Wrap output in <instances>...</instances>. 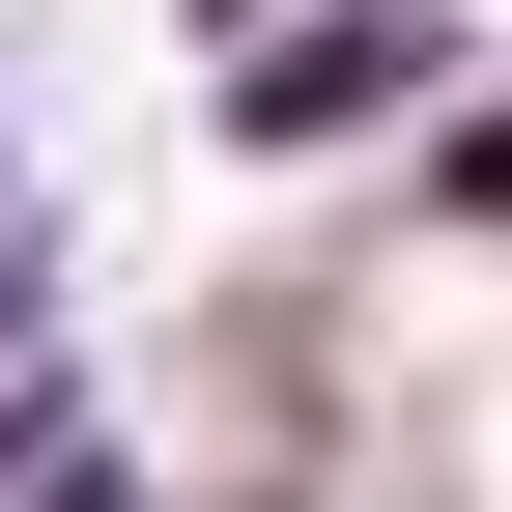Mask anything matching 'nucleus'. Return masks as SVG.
<instances>
[{"instance_id": "obj_1", "label": "nucleus", "mask_w": 512, "mask_h": 512, "mask_svg": "<svg viewBox=\"0 0 512 512\" xmlns=\"http://www.w3.org/2000/svg\"><path fill=\"white\" fill-rule=\"evenodd\" d=\"M484 86V0H285V29L200 57V143L228 171H342V143H427Z\"/></svg>"}, {"instance_id": "obj_2", "label": "nucleus", "mask_w": 512, "mask_h": 512, "mask_svg": "<svg viewBox=\"0 0 512 512\" xmlns=\"http://www.w3.org/2000/svg\"><path fill=\"white\" fill-rule=\"evenodd\" d=\"M399 228H456V256H512V57H484L456 114H427V171H399Z\"/></svg>"}, {"instance_id": "obj_3", "label": "nucleus", "mask_w": 512, "mask_h": 512, "mask_svg": "<svg viewBox=\"0 0 512 512\" xmlns=\"http://www.w3.org/2000/svg\"><path fill=\"white\" fill-rule=\"evenodd\" d=\"M29 512H171V484H143V427L86 399V427H57V456H29Z\"/></svg>"}, {"instance_id": "obj_4", "label": "nucleus", "mask_w": 512, "mask_h": 512, "mask_svg": "<svg viewBox=\"0 0 512 512\" xmlns=\"http://www.w3.org/2000/svg\"><path fill=\"white\" fill-rule=\"evenodd\" d=\"M228 29H285V0H200V57H228Z\"/></svg>"}]
</instances>
